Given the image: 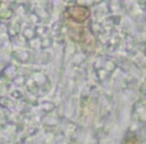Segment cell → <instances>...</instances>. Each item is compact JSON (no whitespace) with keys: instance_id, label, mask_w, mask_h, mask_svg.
<instances>
[{"instance_id":"1","label":"cell","mask_w":146,"mask_h":144,"mask_svg":"<svg viewBox=\"0 0 146 144\" xmlns=\"http://www.w3.org/2000/svg\"><path fill=\"white\" fill-rule=\"evenodd\" d=\"M66 12L69 19L77 23H83L90 17V9L87 7H83V5H72V7L67 8Z\"/></svg>"},{"instance_id":"2","label":"cell","mask_w":146,"mask_h":144,"mask_svg":"<svg viewBox=\"0 0 146 144\" xmlns=\"http://www.w3.org/2000/svg\"><path fill=\"white\" fill-rule=\"evenodd\" d=\"M126 144H141V143H140V140L137 139V138L132 137V138H129V139L127 140V142H126Z\"/></svg>"}]
</instances>
